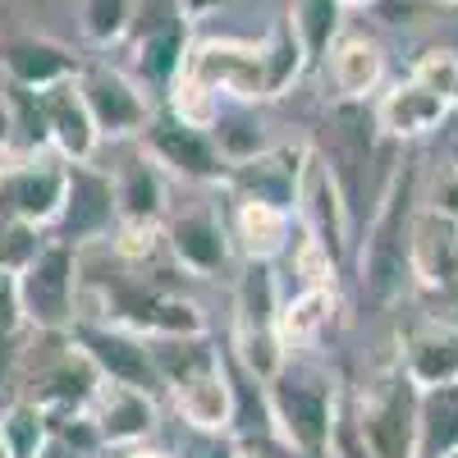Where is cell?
<instances>
[{"label": "cell", "mask_w": 458, "mask_h": 458, "mask_svg": "<svg viewBox=\"0 0 458 458\" xmlns=\"http://www.w3.org/2000/svg\"><path fill=\"white\" fill-rule=\"evenodd\" d=\"M417 183H422V170H417V161H403L390 174V183L380 188V202L367 220V234H362V248H358V284H362V298L376 312L399 308L412 289L408 239H412V216L422 207Z\"/></svg>", "instance_id": "6da1fadb"}, {"label": "cell", "mask_w": 458, "mask_h": 458, "mask_svg": "<svg viewBox=\"0 0 458 458\" xmlns=\"http://www.w3.org/2000/svg\"><path fill=\"white\" fill-rule=\"evenodd\" d=\"M88 276V271H83ZM92 293L101 308L83 317H101L110 326H124L142 339H161V335H207V312L202 302L174 293L157 276H147V266H124L110 261L106 271L88 276Z\"/></svg>", "instance_id": "7a4b0ae2"}, {"label": "cell", "mask_w": 458, "mask_h": 458, "mask_svg": "<svg viewBox=\"0 0 458 458\" xmlns=\"http://www.w3.org/2000/svg\"><path fill=\"white\" fill-rule=\"evenodd\" d=\"M271 417H276V440L298 458H330L335 422H339V390L335 376L321 371L308 358H289L271 380Z\"/></svg>", "instance_id": "3957f363"}, {"label": "cell", "mask_w": 458, "mask_h": 458, "mask_svg": "<svg viewBox=\"0 0 458 458\" xmlns=\"http://www.w3.org/2000/svg\"><path fill=\"white\" fill-rule=\"evenodd\" d=\"M280 284H276V266L271 261H243L239 266V284H234V330H229V358L257 380H271L284 362L289 349L280 339Z\"/></svg>", "instance_id": "277c9868"}, {"label": "cell", "mask_w": 458, "mask_h": 458, "mask_svg": "<svg viewBox=\"0 0 458 458\" xmlns=\"http://www.w3.org/2000/svg\"><path fill=\"white\" fill-rule=\"evenodd\" d=\"M14 289H19V312L28 330L42 335H64L79 321V289H83V257L69 243L51 239L37 248L19 271H14Z\"/></svg>", "instance_id": "5b68a950"}, {"label": "cell", "mask_w": 458, "mask_h": 458, "mask_svg": "<svg viewBox=\"0 0 458 458\" xmlns=\"http://www.w3.org/2000/svg\"><path fill=\"white\" fill-rule=\"evenodd\" d=\"M417 390L403 376V367L376 371L358 399L349 403V417L371 449V458H417Z\"/></svg>", "instance_id": "8992f818"}, {"label": "cell", "mask_w": 458, "mask_h": 458, "mask_svg": "<svg viewBox=\"0 0 458 458\" xmlns=\"http://www.w3.org/2000/svg\"><path fill=\"white\" fill-rule=\"evenodd\" d=\"M193 23L183 19V10L174 0H138V14H133V32H129V73L151 92V97H165L170 83L183 73L188 51H193Z\"/></svg>", "instance_id": "52a82bcc"}, {"label": "cell", "mask_w": 458, "mask_h": 458, "mask_svg": "<svg viewBox=\"0 0 458 458\" xmlns=\"http://www.w3.org/2000/svg\"><path fill=\"white\" fill-rule=\"evenodd\" d=\"M79 92L92 110V124L101 133V142H138L151 110H157V97H151L129 69L110 64V60H83L79 64Z\"/></svg>", "instance_id": "ba28073f"}, {"label": "cell", "mask_w": 458, "mask_h": 458, "mask_svg": "<svg viewBox=\"0 0 458 458\" xmlns=\"http://www.w3.org/2000/svg\"><path fill=\"white\" fill-rule=\"evenodd\" d=\"M138 147H142L147 157L165 170V179H174V183H193V188H220V183H225L229 161L220 157L216 138H211L207 129H193V124L174 120L165 106L151 110V120H147Z\"/></svg>", "instance_id": "9c48e42d"}, {"label": "cell", "mask_w": 458, "mask_h": 458, "mask_svg": "<svg viewBox=\"0 0 458 458\" xmlns=\"http://www.w3.org/2000/svg\"><path fill=\"white\" fill-rule=\"evenodd\" d=\"M312 147L308 142H271L266 151L248 161H234L225 170L220 193L229 202H261L276 211H298V193H302V174H308Z\"/></svg>", "instance_id": "30bf717a"}, {"label": "cell", "mask_w": 458, "mask_h": 458, "mask_svg": "<svg viewBox=\"0 0 458 458\" xmlns=\"http://www.w3.org/2000/svg\"><path fill=\"white\" fill-rule=\"evenodd\" d=\"M114 229H120V207H114L110 170L64 165V202H60V216L47 234L69 243L73 252H83V248L110 243Z\"/></svg>", "instance_id": "8fae6325"}, {"label": "cell", "mask_w": 458, "mask_h": 458, "mask_svg": "<svg viewBox=\"0 0 458 458\" xmlns=\"http://www.w3.org/2000/svg\"><path fill=\"white\" fill-rule=\"evenodd\" d=\"M183 73L193 83H202L207 92H216L220 101H243V106L266 101L261 51H257V42H243V37H198L193 51H188Z\"/></svg>", "instance_id": "7c38bea8"}, {"label": "cell", "mask_w": 458, "mask_h": 458, "mask_svg": "<svg viewBox=\"0 0 458 458\" xmlns=\"http://www.w3.org/2000/svg\"><path fill=\"white\" fill-rule=\"evenodd\" d=\"M298 229L308 234L339 271L349 261V248H353V207L344 198V188L335 179V170L321 161V151L312 147V161H308V174H302V193H298Z\"/></svg>", "instance_id": "4fadbf2b"}, {"label": "cell", "mask_w": 458, "mask_h": 458, "mask_svg": "<svg viewBox=\"0 0 458 458\" xmlns=\"http://www.w3.org/2000/svg\"><path fill=\"white\" fill-rule=\"evenodd\" d=\"M69 339L88 353V362L101 371V380H114V386H133L157 394L161 390V376L157 362H151V344L124 326H110L101 317H79L69 326Z\"/></svg>", "instance_id": "5bb4252c"}, {"label": "cell", "mask_w": 458, "mask_h": 458, "mask_svg": "<svg viewBox=\"0 0 458 458\" xmlns=\"http://www.w3.org/2000/svg\"><path fill=\"white\" fill-rule=\"evenodd\" d=\"M161 239H165V257L183 276H198V280H211V276L229 271V261L239 257L234 239H229L225 211H216V207L170 211L161 220Z\"/></svg>", "instance_id": "9a60e30c"}, {"label": "cell", "mask_w": 458, "mask_h": 458, "mask_svg": "<svg viewBox=\"0 0 458 458\" xmlns=\"http://www.w3.org/2000/svg\"><path fill=\"white\" fill-rule=\"evenodd\" d=\"M64 202V161L55 151L47 157H10V165H0V216L47 229L55 225Z\"/></svg>", "instance_id": "2e32d148"}, {"label": "cell", "mask_w": 458, "mask_h": 458, "mask_svg": "<svg viewBox=\"0 0 458 458\" xmlns=\"http://www.w3.org/2000/svg\"><path fill=\"white\" fill-rule=\"evenodd\" d=\"M412 289L422 293H458V216L440 207H417L408 239Z\"/></svg>", "instance_id": "e0dca14e"}, {"label": "cell", "mask_w": 458, "mask_h": 458, "mask_svg": "<svg viewBox=\"0 0 458 458\" xmlns=\"http://www.w3.org/2000/svg\"><path fill=\"white\" fill-rule=\"evenodd\" d=\"M445 110H449V101L436 88H427L422 79H412V73H408V79H394V83H386L376 92L371 120H376L380 138L408 147V142H427L440 129Z\"/></svg>", "instance_id": "ac0fdd59"}, {"label": "cell", "mask_w": 458, "mask_h": 458, "mask_svg": "<svg viewBox=\"0 0 458 458\" xmlns=\"http://www.w3.org/2000/svg\"><path fill=\"white\" fill-rule=\"evenodd\" d=\"M88 417H92V427H97L106 449H133V445L151 440V431L161 422V408H157V394L101 380L97 399L88 403Z\"/></svg>", "instance_id": "d6986e66"}, {"label": "cell", "mask_w": 458, "mask_h": 458, "mask_svg": "<svg viewBox=\"0 0 458 458\" xmlns=\"http://www.w3.org/2000/svg\"><path fill=\"white\" fill-rule=\"evenodd\" d=\"M399 367L417 390H440L458 386V321L449 317H427L403 335Z\"/></svg>", "instance_id": "ffe728a7"}, {"label": "cell", "mask_w": 458, "mask_h": 458, "mask_svg": "<svg viewBox=\"0 0 458 458\" xmlns=\"http://www.w3.org/2000/svg\"><path fill=\"white\" fill-rule=\"evenodd\" d=\"M79 55H73L64 42L55 37H37V32H23V37H10L0 47V69L14 88H28V92H47L55 83H69L79 79Z\"/></svg>", "instance_id": "44dd1931"}, {"label": "cell", "mask_w": 458, "mask_h": 458, "mask_svg": "<svg viewBox=\"0 0 458 458\" xmlns=\"http://www.w3.org/2000/svg\"><path fill=\"white\" fill-rule=\"evenodd\" d=\"M110 183H114L120 225H161L170 216V179L142 147H133L129 157L110 170Z\"/></svg>", "instance_id": "7402d4cb"}, {"label": "cell", "mask_w": 458, "mask_h": 458, "mask_svg": "<svg viewBox=\"0 0 458 458\" xmlns=\"http://www.w3.org/2000/svg\"><path fill=\"white\" fill-rule=\"evenodd\" d=\"M47 106V129H51V151L64 165H92L101 151V133L92 124V110L79 92V83H55L42 92Z\"/></svg>", "instance_id": "603a6c76"}, {"label": "cell", "mask_w": 458, "mask_h": 458, "mask_svg": "<svg viewBox=\"0 0 458 458\" xmlns=\"http://www.w3.org/2000/svg\"><path fill=\"white\" fill-rule=\"evenodd\" d=\"M326 73H330V88L339 101L367 106L386 88V47L367 32H344L326 55Z\"/></svg>", "instance_id": "cb8c5ba5"}, {"label": "cell", "mask_w": 458, "mask_h": 458, "mask_svg": "<svg viewBox=\"0 0 458 458\" xmlns=\"http://www.w3.org/2000/svg\"><path fill=\"white\" fill-rule=\"evenodd\" d=\"M225 225H229V239H234V252L243 261H271L276 266L298 239V216L261 207V202H229Z\"/></svg>", "instance_id": "d4e9b609"}, {"label": "cell", "mask_w": 458, "mask_h": 458, "mask_svg": "<svg viewBox=\"0 0 458 458\" xmlns=\"http://www.w3.org/2000/svg\"><path fill=\"white\" fill-rule=\"evenodd\" d=\"M165 394H170V408L183 422V431L229 436V367H225V358H220V367L179 380Z\"/></svg>", "instance_id": "484cf974"}, {"label": "cell", "mask_w": 458, "mask_h": 458, "mask_svg": "<svg viewBox=\"0 0 458 458\" xmlns=\"http://www.w3.org/2000/svg\"><path fill=\"white\" fill-rule=\"evenodd\" d=\"M225 367H229V440H234V445H266V440H276V417H271L266 380L243 371L229 353H225Z\"/></svg>", "instance_id": "4316f807"}, {"label": "cell", "mask_w": 458, "mask_h": 458, "mask_svg": "<svg viewBox=\"0 0 458 458\" xmlns=\"http://www.w3.org/2000/svg\"><path fill=\"white\" fill-rule=\"evenodd\" d=\"M335 312H339V302H335V289H293L289 298H280V339H284V349L289 358H302L308 349H317V344L326 339V330L335 326Z\"/></svg>", "instance_id": "83f0119b"}, {"label": "cell", "mask_w": 458, "mask_h": 458, "mask_svg": "<svg viewBox=\"0 0 458 458\" xmlns=\"http://www.w3.org/2000/svg\"><path fill=\"white\" fill-rule=\"evenodd\" d=\"M257 51H261V88H266V101L289 97L293 83L312 69V60H308V51H302L289 14H280L271 28H266V37L257 42Z\"/></svg>", "instance_id": "f1b7e54d"}, {"label": "cell", "mask_w": 458, "mask_h": 458, "mask_svg": "<svg viewBox=\"0 0 458 458\" xmlns=\"http://www.w3.org/2000/svg\"><path fill=\"white\" fill-rule=\"evenodd\" d=\"M458 449V386L417 394V458H449Z\"/></svg>", "instance_id": "f546056e"}, {"label": "cell", "mask_w": 458, "mask_h": 458, "mask_svg": "<svg viewBox=\"0 0 458 458\" xmlns=\"http://www.w3.org/2000/svg\"><path fill=\"white\" fill-rule=\"evenodd\" d=\"M289 23L298 32L302 51H308L312 64H326L330 47L344 37V5L339 0H289Z\"/></svg>", "instance_id": "4dcf8cb0"}, {"label": "cell", "mask_w": 458, "mask_h": 458, "mask_svg": "<svg viewBox=\"0 0 458 458\" xmlns=\"http://www.w3.org/2000/svg\"><path fill=\"white\" fill-rule=\"evenodd\" d=\"M211 138H216L220 157H225L229 165L248 161V157H257V151L271 147V133H266L257 106H243V101H225V106H220L216 124H211Z\"/></svg>", "instance_id": "1f68e13d"}, {"label": "cell", "mask_w": 458, "mask_h": 458, "mask_svg": "<svg viewBox=\"0 0 458 458\" xmlns=\"http://www.w3.org/2000/svg\"><path fill=\"white\" fill-rule=\"evenodd\" d=\"M0 440H5L10 458H37L51 440V412L42 403L14 394L10 408L0 412Z\"/></svg>", "instance_id": "d6a6232c"}, {"label": "cell", "mask_w": 458, "mask_h": 458, "mask_svg": "<svg viewBox=\"0 0 458 458\" xmlns=\"http://www.w3.org/2000/svg\"><path fill=\"white\" fill-rule=\"evenodd\" d=\"M5 97H10V114H14V157H47L51 151V129H47L42 92L5 83Z\"/></svg>", "instance_id": "836d02e7"}, {"label": "cell", "mask_w": 458, "mask_h": 458, "mask_svg": "<svg viewBox=\"0 0 458 458\" xmlns=\"http://www.w3.org/2000/svg\"><path fill=\"white\" fill-rule=\"evenodd\" d=\"M79 14H83L79 23H83L88 42H92L97 51H110V47H124V42H129L138 0H83Z\"/></svg>", "instance_id": "e575fe53"}, {"label": "cell", "mask_w": 458, "mask_h": 458, "mask_svg": "<svg viewBox=\"0 0 458 458\" xmlns=\"http://www.w3.org/2000/svg\"><path fill=\"white\" fill-rule=\"evenodd\" d=\"M157 106H165L174 120H183V124H193V129H207L211 133V124H216V114H220V97L216 92H207L202 83H193L188 73H179V79L170 83V92L157 101Z\"/></svg>", "instance_id": "d590c367"}, {"label": "cell", "mask_w": 458, "mask_h": 458, "mask_svg": "<svg viewBox=\"0 0 458 458\" xmlns=\"http://www.w3.org/2000/svg\"><path fill=\"white\" fill-rule=\"evenodd\" d=\"M412 79H422L449 106H458V51H427L422 60L412 64Z\"/></svg>", "instance_id": "8d00e7d4"}, {"label": "cell", "mask_w": 458, "mask_h": 458, "mask_svg": "<svg viewBox=\"0 0 458 458\" xmlns=\"http://www.w3.org/2000/svg\"><path fill=\"white\" fill-rule=\"evenodd\" d=\"M243 445H234L229 436H202V431H188L183 449L174 458H239Z\"/></svg>", "instance_id": "74e56055"}, {"label": "cell", "mask_w": 458, "mask_h": 458, "mask_svg": "<svg viewBox=\"0 0 458 458\" xmlns=\"http://www.w3.org/2000/svg\"><path fill=\"white\" fill-rule=\"evenodd\" d=\"M23 344H28V330H0V386H10L19 376Z\"/></svg>", "instance_id": "f35d334b"}, {"label": "cell", "mask_w": 458, "mask_h": 458, "mask_svg": "<svg viewBox=\"0 0 458 458\" xmlns=\"http://www.w3.org/2000/svg\"><path fill=\"white\" fill-rule=\"evenodd\" d=\"M431 142H436V157H440L445 165H458V106L445 110V120H440V129L431 133Z\"/></svg>", "instance_id": "ab89813d"}, {"label": "cell", "mask_w": 458, "mask_h": 458, "mask_svg": "<svg viewBox=\"0 0 458 458\" xmlns=\"http://www.w3.org/2000/svg\"><path fill=\"white\" fill-rule=\"evenodd\" d=\"M0 157H14V114H10L5 88H0Z\"/></svg>", "instance_id": "60d3db41"}, {"label": "cell", "mask_w": 458, "mask_h": 458, "mask_svg": "<svg viewBox=\"0 0 458 458\" xmlns=\"http://www.w3.org/2000/svg\"><path fill=\"white\" fill-rule=\"evenodd\" d=\"M174 5L183 10V19H188V23H198V19H211V14L225 5V0H174Z\"/></svg>", "instance_id": "b9f144b4"}, {"label": "cell", "mask_w": 458, "mask_h": 458, "mask_svg": "<svg viewBox=\"0 0 458 458\" xmlns=\"http://www.w3.org/2000/svg\"><path fill=\"white\" fill-rule=\"evenodd\" d=\"M120 458H174V454L161 445H133V449H120Z\"/></svg>", "instance_id": "7bdbcfd3"}, {"label": "cell", "mask_w": 458, "mask_h": 458, "mask_svg": "<svg viewBox=\"0 0 458 458\" xmlns=\"http://www.w3.org/2000/svg\"><path fill=\"white\" fill-rule=\"evenodd\" d=\"M344 10H371V5H380V0H339Z\"/></svg>", "instance_id": "ee69618b"}, {"label": "cell", "mask_w": 458, "mask_h": 458, "mask_svg": "<svg viewBox=\"0 0 458 458\" xmlns=\"http://www.w3.org/2000/svg\"><path fill=\"white\" fill-rule=\"evenodd\" d=\"M239 458H266V454H248V449H239Z\"/></svg>", "instance_id": "f6af8a7d"}, {"label": "cell", "mask_w": 458, "mask_h": 458, "mask_svg": "<svg viewBox=\"0 0 458 458\" xmlns=\"http://www.w3.org/2000/svg\"><path fill=\"white\" fill-rule=\"evenodd\" d=\"M0 458H10V449H5V440H0Z\"/></svg>", "instance_id": "bcb514c9"}, {"label": "cell", "mask_w": 458, "mask_h": 458, "mask_svg": "<svg viewBox=\"0 0 458 458\" xmlns=\"http://www.w3.org/2000/svg\"><path fill=\"white\" fill-rule=\"evenodd\" d=\"M440 5H458V0H440Z\"/></svg>", "instance_id": "7dc6e473"}, {"label": "cell", "mask_w": 458, "mask_h": 458, "mask_svg": "<svg viewBox=\"0 0 458 458\" xmlns=\"http://www.w3.org/2000/svg\"><path fill=\"white\" fill-rule=\"evenodd\" d=\"M449 458H458V449H454V454H449Z\"/></svg>", "instance_id": "c3c4849f"}]
</instances>
